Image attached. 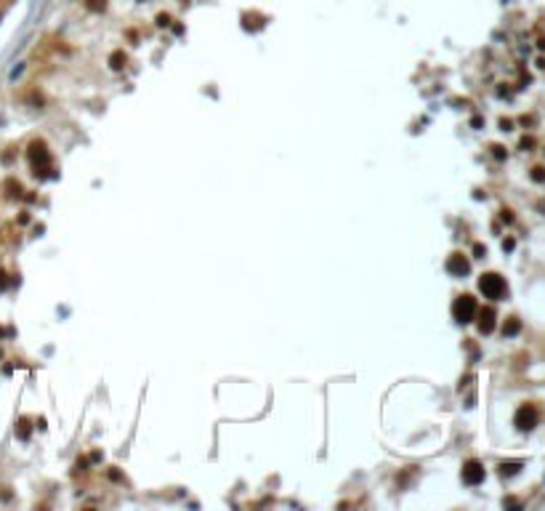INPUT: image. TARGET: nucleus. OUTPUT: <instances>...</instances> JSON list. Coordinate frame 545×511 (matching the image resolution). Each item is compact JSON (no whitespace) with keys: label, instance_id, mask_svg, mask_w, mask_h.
Instances as JSON below:
<instances>
[{"label":"nucleus","instance_id":"obj_12","mask_svg":"<svg viewBox=\"0 0 545 511\" xmlns=\"http://www.w3.org/2000/svg\"><path fill=\"white\" fill-rule=\"evenodd\" d=\"M503 474H513V471H519V463H503Z\"/></svg>","mask_w":545,"mask_h":511},{"label":"nucleus","instance_id":"obj_4","mask_svg":"<svg viewBox=\"0 0 545 511\" xmlns=\"http://www.w3.org/2000/svg\"><path fill=\"white\" fill-rule=\"evenodd\" d=\"M463 482L471 485V487H476V485L484 482V466L479 461H468L463 466Z\"/></svg>","mask_w":545,"mask_h":511},{"label":"nucleus","instance_id":"obj_15","mask_svg":"<svg viewBox=\"0 0 545 511\" xmlns=\"http://www.w3.org/2000/svg\"><path fill=\"white\" fill-rule=\"evenodd\" d=\"M473 253H476V259H484V253H487V248H484V245H473Z\"/></svg>","mask_w":545,"mask_h":511},{"label":"nucleus","instance_id":"obj_6","mask_svg":"<svg viewBox=\"0 0 545 511\" xmlns=\"http://www.w3.org/2000/svg\"><path fill=\"white\" fill-rule=\"evenodd\" d=\"M537 423V410L532 408V405H524L519 413H516V426L519 429H532Z\"/></svg>","mask_w":545,"mask_h":511},{"label":"nucleus","instance_id":"obj_8","mask_svg":"<svg viewBox=\"0 0 545 511\" xmlns=\"http://www.w3.org/2000/svg\"><path fill=\"white\" fill-rule=\"evenodd\" d=\"M125 62H128V59H125V53H123V51H114V53L109 56V67H112V69H123V67H125Z\"/></svg>","mask_w":545,"mask_h":511},{"label":"nucleus","instance_id":"obj_10","mask_svg":"<svg viewBox=\"0 0 545 511\" xmlns=\"http://www.w3.org/2000/svg\"><path fill=\"white\" fill-rule=\"evenodd\" d=\"M16 434H19V439H27V437H30V421H24V418H21Z\"/></svg>","mask_w":545,"mask_h":511},{"label":"nucleus","instance_id":"obj_13","mask_svg":"<svg viewBox=\"0 0 545 511\" xmlns=\"http://www.w3.org/2000/svg\"><path fill=\"white\" fill-rule=\"evenodd\" d=\"M157 24H160V27H168V24H170V16H168V14H160V16H157Z\"/></svg>","mask_w":545,"mask_h":511},{"label":"nucleus","instance_id":"obj_16","mask_svg":"<svg viewBox=\"0 0 545 511\" xmlns=\"http://www.w3.org/2000/svg\"><path fill=\"white\" fill-rule=\"evenodd\" d=\"M532 179H535V181H542V179H545V173H542V168H535V173H532Z\"/></svg>","mask_w":545,"mask_h":511},{"label":"nucleus","instance_id":"obj_2","mask_svg":"<svg viewBox=\"0 0 545 511\" xmlns=\"http://www.w3.org/2000/svg\"><path fill=\"white\" fill-rule=\"evenodd\" d=\"M452 317H455L460 325L471 322L473 317H476V298H473V296H460V298H455V304H452Z\"/></svg>","mask_w":545,"mask_h":511},{"label":"nucleus","instance_id":"obj_5","mask_svg":"<svg viewBox=\"0 0 545 511\" xmlns=\"http://www.w3.org/2000/svg\"><path fill=\"white\" fill-rule=\"evenodd\" d=\"M468 269H471V264H468V259L463 253H452L447 259V272L449 274H455V277H466L468 274Z\"/></svg>","mask_w":545,"mask_h":511},{"label":"nucleus","instance_id":"obj_14","mask_svg":"<svg viewBox=\"0 0 545 511\" xmlns=\"http://www.w3.org/2000/svg\"><path fill=\"white\" fill-rule=\"evenodd\" d=\"M6 288H8V274L0 269V290H6Z\"/></svg>","mask_w":545,"mask_h":511},{"label":"nucleus","instance_id":"obj_7","mask_svg":"<svg viewBox=\"0 0 545 511\" xmlns=\"http://www.w3.org/2000/svg\"><path fill=\"white\" fill-rule=\"evenodd\" d=\"M492 328H495V311L492 309H484L481 317H479V330L481 333H492Z\"/></svg>","mask_w":545,"mask_h":511},{"label":"nucleus","instance_id":"obj_17","mask_svg":"<svg viewBox=\"0 0 545 511\" xmlns=\"http://www.w3.org/2000/svg\"><path fill=\"white\" fill-rule=\"evenodd\" d=\"M492 152H495V157H505V152H503V147H492Z\"/></svg>","mask_w":545,"mask_h":511},{"label":"nucleus","instance_id":"obj_1","mask_svg":"<svg viewBox=\"0 0 545 511\" xmlns=\"http://www.w3.org/2000/svg\"><path fill=\"white\" fill-rule=\"evenodd\" d=\"M27 160L35 173H40V176H45V171H51V155L48 149H45L43 141H32L30 149H27Z\"/></svg>","mask_w":545,"mask_h":511},{"label":"nucleus","instance_id":"obj_3","mask_svg":"<svg viewBox=\"0 0 545 511\" xmlns=\"http://www.w3.org/2000/svg\"><path fill=\"white\" fill-rule=\"evenodd\" d=\"M479 290L487 298H492V301H497L503 293H505V282H503V277L500 274H481V280H479Z\"/></svg>","mask_w":545,"mask_h":511},{"label":"nucleus","instance_id":"obj_11","mask_svg":"<svg viewBox=\"0 0 545 511\" xmlns=\"http://www.w3.org/2000/svg\"><path fill=\"white\" fill-rule=\"evenodd\" d=\"M104 6H106V0H88L91 11H104Z\"/></svg>","mask_w":545,"mask_h":511},{"label":"nucleus","instance_id":"obj_9","mask_svg":"<svg viewBox=\"0 0 545 511\" xmlns=\"http://www.w3.org/2000/svg\"><path fill=\"white\" fill-rule=\"evenodd\" d=\"M503 333H505V335H513V333H519V320H516V317H511V320H508V322H505V328H503Z\"/></svg>","mask_w":545,"mask_h":511}]
</instances>
